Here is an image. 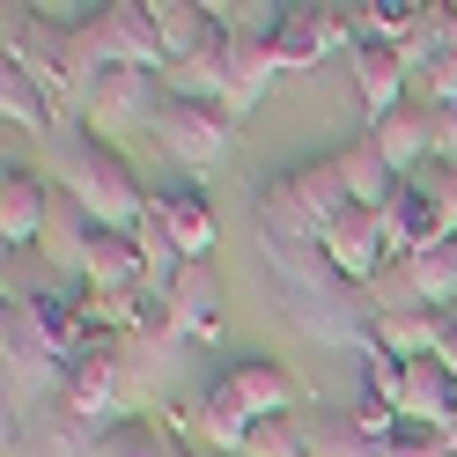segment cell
<instances>
[{"mask_svg": "<svg viewBox=\"0 0 457 457\" xmlns=\"http://www.w3.org/2000/svg\"><path fill=\"white\" fill-rule=\"evenodd\" d=\"M52 155H60L67 199L96 228H140V214H148V185L133 178V162L111 148V140H96L89 126H74V133H52Z\"/></svg>", "mask_w": 457, "mask_h": 457, "instance_id": "1", "label": "cell"}, {"mask_svg": "<svg viewBox=\"0 0 457 457\" xmlns=\"http://www.w3.org/2000/svg\"><path fill=\"white\" fill-rule=\"evenodd\" d=\"M354 207L347 178H339V162L318 155V162H295L280 170V178L259 185V228L266 237H295V244H325V228Z\"/></svg>", "mask_w": 457, "mask_h": 457, "instance_id": "2", "label": "cell"}, {"mask_svg": "<svg viewBox=\"0 0 457 457\" xmlns=\"http://www.w3.org/2000/svg\"><path fill=\"white\" fill-rule=\"evenodd\" d=\"M162 111H170V81H162V74L111 67V74H96L89 104H81V126H89L96 140H111V133H148V140H155Z\"/></svg>", "mask_w": 457, "mask_h": 457, "instance_id": "3", "label": "cell"}, {"mask_svg": "<svg viewBox=\"0 0 457 457\" xmlns=\"http://www.w3.org/2000/svg\"><path fill=\"white\" fill-rule=\"evenodd\" d=\"M155 148L178 162V178H207L237 155V119H228L221 104H178L170 96L162 126H155Z\"/></svg>", "mask_w": 457, "mask_h": 457, "instance_id": "4", "label": "cell"}, {"mask_svg": "<svg viewBox=\"0 0 457 457\" xmlns=\"http://www.w3.org/2000/svg\"><path fill=\"white\" fill-rule=\"evenodd\" d=\"M60 406L74 420H89V428H119L133 420V398H126V361L111 354V347H81L67 361V391H60Z\"/></svg>", "mask_w": 457, "mask_h": 457, "instance_id": "5", "label": "cell"}, {"mask_svg": "<svg viewBox=\"0 0 457 457\" xmlns=\"http://www.w3.org/2000/svg\"><path fill=\"white\" fill-rule=\"evenodd\" d=\"M406 67H413V104H428V111L457 104V15H450V0L428 8L420 37L406 45Z\"/></svg>", "mask_w": 457, "mask_h": 457, "instance_id": "6", "label": "cell"}, {"mask_svg": "<svg viewBox=\"0 0 457 457\" xmlns=\"http://www.w3.org/2000/svg\"><path fill=\"white\" fill-rule=\"evenodd\" d=\"M214 391L228 398V406H237L251 428H259V420H295V369H280L273 354H244L237 369H221V377H214Z\"/></svg>", "mask_w": 457, "mask_h": 457, "instance_id": "7", "label": "cell"}, {"mask_svg": "<svg viewBox=\"0 0 457 457\" xmlns=\"http://www.w3.org/2000/svg\"><path fill=\"white\" fill-rule=\"evenodd\" d=\"M318 251L332 259L339 280H354V288H377V280L398 266V259H391V237H384V214H369V207H347V214L325 228Z\"/></svg>", "mask_w": 457, "mask_h": 457, "instance_id": "8", "label": "cell"}, {"mask_svg": "<svg viewBox=\"0 0 457 457\" xmlns=\"http://www.w3.org/2000/svg\"><path fill=\"white\" fill-rule=\"evenodd\" d=\"M148 214L170 228V244L185 251V266H192V259H214L221 221H214V199H207V185H199V178H170V185H155V192H148Z\"/></svg>", "mask_w": 457, "mask_h": 457, "instance_id": "9", "label": "cell"}, {"mask_svg": "<svg viewBox=\"0 0 457 457\" xmlns=\"http://www.w3.org/2000/svg\"><path fill=\"white\" fill-rule=\"evenodd\" d=\"M74 273H81V295H133V288H148V259H140L133 228H96L89 221Z\"/></svg>", "mask_w": 457, "mask_h": 457, "instance_id": "10", "label": "cell"}, {"mask_svg": "<svg viewBox=\"0 0 457 457\" xmlns=\"http://www.w3.org/2000/svg\"><path fill=\"white\" fill-rule=\"evenodd\" d=\"M339 45L354 52L347 8H325V0H288V8H280V30H273L280 67H318L325 52H339Z\"/></svg>", "mask_w": 457, "mask_h": 457, "instance_id": "11", "label": "cell"}, {"mask_svg": "<svg viewBox=\"0 0 457 457\" xmlns=\"http://www.w3.org/2000/svg\"><path fill=\"white\" fill-rule=\"evenodd\" d=\"M228 310H221V273L214 259H192L178 280H170V332L185 339V347H207V339H221Z\"/></svg>", "mask_w": 457, "mask_h": 457, "instance_id": "12", "label": "cell"}, {"mask_svg": "<svg viewBox=\"0 0 457 457\" xmlns=\"http://www.w3.org/2000/svg\"><path fill=\"white\" fill-rule=\"evenodd\" d=\"M52 207H60V192H52L37 170H15V162H8V178H0V244H8V251L45 244Z\"/></svg>", "mask_w": 457, "mask_h": 457, "instance_id": "13", "label": "cell"}, {"mask_svg": "<svg viewBox=\"0 0 457 457\" xmlns=\"http://www.w3.org/2000/svg\"><path fill=\"white\" fill-rule=\"evenodd\" d=\"M354 96L369 111V126L391 119L398 104H413V67L398 45H354Z\"/></svg>", "mask_w": 457, "mask_h": 457, "instance_id": "14", "label": "cell"}, {"mask_svg": "<svg viewBox=\"0 0 457 457\" xmlns=\"http://www.w3.org/2000/svg\"><path fill=\"white\" fill-rule=\"evenodd\" d=\"M369 140H377V155H384L398 178L413 185L420 170L436 162V111H428V104H398L391 119H377V126H369Z\"/></svg>", "mask_w": 457, "mask_h": 457, "instance_id": "15", "label": "cell"}, {"mask_svg": "<svg viewBox=\"0 0 457 457\" xmlns=\"http://www.w3.org/2000/svg\"><path fill=\"white\" fill-rule=\"evenodd\" d=\"M384 237H391V259H398V266L420 259L428 244H443V237H450V221H443V207H436V192H428L420 178H413V185H398V199L384 207Z\"/></svg>", "mask_w": 457, "mask_h": 457, "instance_id": "16", "label": "cell"}, {"mask_svg": "<svg viewBox=\"0 0 457 457\" xmlns=\"http://www.w3.org/2000/svg\"><path fill=\"white\" fill-rule=\"evenodd\" d=\"M273 74H288V67H280V52H273V37H228V96H221V111H228V119L259 111L266 89H273Z\"/></svg>", "mask_w": 457, "mask_h": 457, "instance_id": "17", "label": "cell"}, {"mask_svg": "<svg viewBox=\"0 0 457 457\" xmlns=\"http://www.w3.org/2000/svg\"><path fill=\"white\" fill-rule=\"evenodd\" d=\"M155 8V37L170 52V67H185L192 52H207L221 37V22H214V0H148Z\"/></svg>", "mask_w": 457, "mask_h": 457, "instance_id": "18", "label": "cell"}, {"mask_svg": "<svg viewBox=\"0 0 457 457\" xmlns=\"http://www.w3.org/2000/svg\"><path fill=\"white\" fill-rule=\"evenodd\" d=\"M339 162V178H347V192H354V207H369V214H384L391 207V199H398V185H406V178H398V170L377 155V140H347V148H339L332 155Z\"/></svg>", "mask_w": 457, "mask_h": 457, "instance_id": "19", "label": "cell"}, {"mask_svg": "<svg viewBox=\"0 0 457 457\" xmlns=\"http://www.w3.org/2000/svg\"><path fill=\"white\" fill-rule=\"evenodd\" d=\"M398 413H406L413 428H443L457 413V377L428 354V361H406V391H398Z\"/></svg>", "mask_w": 457, "mask_h": 457, "instance_id": "20", "label": "cell"}, {"mask_svg": "<svg viewBox=\"0 0 457 457\" xmlns=\"http://www.w3.org/2000/svg\"><path fill=\"white\" fill-rule=\"evenodd\" d=\"M0 119H8V133H45L52 140V126H60V104L45 96V81L30 74V67H0Z\"/></svg>", "mask_w": 457, "mask_h": 457, "instance_id": "21", "label": "cell"}, {"mask_svg": "<svg viewBox=\"0 0 457 457\" xmlns=\"http://www.w3.org/2000/svg\"><path fill=\"white\" fill-rule=\"evenodd\" d=\"M420 22H428V0H361V8H347L354 45H398L406 52L420 37Z\"/></svg>", "mask_w": 457, "mask_h": 457, "instance_id": "22", "label": "cell"}, {"mask_svg": "<svg viewBox=\"0 0 457 457\" xmlns=\"http://www.w3.org/2000/svg\"><path fill=\"white\" fill-rule=\"evenodd\" d=\"M443 332H450L443 310L413 303V310H384V318H377V347H384V354H398V361H428V354L443 347Z\"/></svg>", "mask_w": 457, "mask_h": 457, "instance_id": "23", "label": "cell"}, {"mask_svg": "<svg viewBox=\"0 0 457 457\" xmlns=\"http://www.w3.org/2000/svg\"><path fill=\"white\" fill-rule=\"evenodd\" d=\"M406 280H413V295L428 303V310H457V237H443V244H428L420 259H406Z\"/></svg>", "mask_w": 457, "mask_h": 457, "instance_id": "24", "label": "cell"}, {"mask_svg": "<svg viewBox=\"0 0 457 457\" xmlns=\"http://www.w3.org/2000/svg\"><path fill=\"white\" fill-rule=\"evenodd\" d=\"M96 457H185L178 450V436H170L162 420H119V428H104V443H96Z\"/></svg>", "mask_w": 457, "mask_h": 457, "instance_id": "25", "label": "cell"}, {"mask_svg": "<svg viewBox=\"0 0 457 457\" xmlns=\"http://www.w3.org/2000/svg\"><path fill=\"white\" fill-rule=\"evenodd\" d=\"M303 443H310V457H384L377 443L361 436V428L347 420V413H332V420H310L303 428Z\"/></svg>", "mask_w": 457, "mask_h": 457, "instance_id": "26", "label": "cell"}, {"mask_svg": "<svg viewBox=\"0 0 457 457\" xmlns=\"http://www.w3.org/2000/svg\"><path fill=\"white\" fill-rule=\"evenodd\" d=\"M354 361H361V398H384V406H398V391H406V361L384 354V347H369V354H354Z\"/></svg>", "mask_w": 457, "mask_h": 457, "instance_id": "27", "label": "cell"}, {"mask_svg": "<svg viewBox=\"0 0 457 457\" xmlns=\"http://www.w3.org/2000/svg\"><path fill=\"white\" fill-rule=\"evenodd\" d=\"M244 457H310V443H303L295 420H259L251 443H244Z\"/></svg>", "mask_w": 457, "mask_h": 457, "instance_id": "28", "label": "cell"}, {"mask_svg": "<svg viewBox=\"0 0 457 457\" xmlns=\"http://www.w3.org/2000/svg\"><path fill=\"white\" fill-rule=\"evenodd\" d=\"M347 420H354V428H361V436L377 443V450L398 436V428H406V413H398V406H384V398H354V413H347Z\"/></svg>", "mask_w": 457, "mask_h": 457, "instance_id": "29", "label": "cell"}, {"mask_svg": "<svg viewBox=\"0 0 457 457\" xmlns=\"http://www.w3.org/2000/svg\"><path fill=\"white\" fill-rule=\"evenodd\" d=\"M384 457H450V443H443V428H398V436L384 443Z\"/></svg>", "mask_w": 457, "mask_h": 457, "instance_id": "30", "label": "cell"}, {"mask_svg": "<svg viewBox=\"0 0 457 457\" xmlns=\"http://www.w3.org/2000/svg\"><path fill=\"white\" fill-rule=\"evenodd\" d=\"M420 185L436 192V207H443V221H450V237H457V170H450V162H428V170H420Z\"/></svg>", "mask_w": 457, "mask_h": 457, "instance_id": "31", "label": "cell"}, {"mask_svg": "<svg viewBox=\"0 0 457 457\" xmlns=\"http://www.w3.org/2000/svg\"><path fill=\"white\" fill-rule=\"evenodd\" d=\"M436 162H450V170H457V104H450V111H436Z\"/></svg>", "mask_w": 457, "mask_h": 457, "instance_id": "32", "label": "cell"}, {"mask_svg": "<svg viewBox=\"0 0 457 457\" xmlns=\"http://www.w3.org/2000/svg\"><path fill=\"white\" fill-rule=\"evenodd\" d=\"M436 361H443V369H450V377H457V325L443 332V347H436Z\"/></svg>", "mask_w": 457, "mask_h": 457, "instance_id": "33", "label": "cell"}, {"mask_svg": "<svg viewBox=\"0 0 457 457\" xmlns=\"http://www.w3.org/2000/svg\"><path fill=\"white\" fill-rule=\"evenodd\" d=\"M443 443H450V457H457V413H450V420H443Z\"/></svg>", "mask_w": 457, "mask_h": 457, "instance_id": "34", "label": "cell"}, {"mask_svg": "<svg viewBox=\"0 0 457 457\" xmlns=\"http://www.w3.org/2000/svg\"><path fill=\"white\" fill-rule=\"evenodd\" d=\"M450 15H457V0H450Z\"/></svg>", "mask_w": 457, "mask_h": 457, "instance_id": "35", "label": "cell"}, {"mask_svg": "<svg viewBox=\"0 0 457 457\" xmlns=\"http://www.w3.org/2000/svg\"><path fill=\"white\" fill-rule=\"evenodd\" d=\"M450 325H457V310H450Z\"/></svg>", "mask_w": 457, "mask_h": 457, "instance_id": "36", "label": "cell"}]
</instances>
